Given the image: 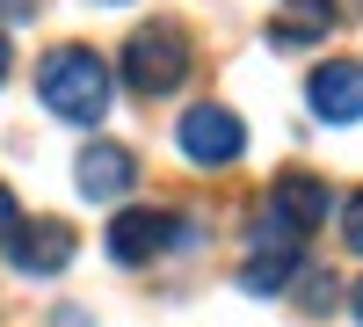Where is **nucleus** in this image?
Segmentation results:
<instances>
[{
    "label": "nucleus",
    "mask_w": 363,
    "mask_h": 327,
    "mask_svg": "<svg viewBox=\"0 0 363 327\" xmlns=\"http://www.w3.org/2000/svg\"><path fill=\"white\" fill-rule=\"evenodd\" d=\"M291 277H298V255H255L247 270H240V291H255V299H277Z\"/></svg>",
    "instance_id": "nucleus-9"
},
{
    "label": "nucleus",
    "mask_w": 363,
    "mask_h": 327,
    "mask_svg": "<svg viewBox=\"0 0 363 327\" xmlns=\"http://www.w3.org/2000/svg\"><path fill=\"white\" fill-rule=\"evenodd\" d=\"M15 226H22V204H15L8 182H0V233H15Z\"/></svg>",
    "instance_id": "nucleus-12"
},
{
    "label": "nucleus",
    "mask_w": 363,
    "mask_h": 327,
    "mask_svg": "<svg viewBox=\"0 0 363 327\" xmlns=\"http://www.w3.org/2000/svg\"><path fill=\"white\" fill-rule=\"evenodd\" d=\"M174 145H182L196 167H233L240 153H247V124H240L225 102H196V109H182Z\"/></svg>",
    "instance_id": "nucleus-3"
},
{
    "label": "nucleus",
    "mask_w": 363,
    "mask_h": 327,
    "mask_svg": "<svg viewBox=\"0 0 363 327\" xmlns=\"http://www.w3.org/2000/svg\"><path fill=\"white\" fill-rule=\"evenodd\" d=\"M349 313H356V320H363V277H356V291H349Z\"/></svg>",
    "instance_id": "nucleus-13"
},
{
    "label": "nucleus",
    "mask_w": 363,
    "mask_h": 327,
    "mask_svg": "<svg viewBox=\"0 0 363 327\" xmlns=\"http://www.w3.org/2000/svg\"><path fill=\"white\" fill-rule=\"evenodd\" d=\"M0 255H8V270L15 277H58L73 262V226H58V218H29L15 233H0Z\"/></svg>",
    "instance_id": "nucleus-5"
},
{
    "label": "nucleus",
    "mask_w": 363,
    "mask_h": 327,
    "mask_svg": "<svg viewBox=\"0 0 363 327\" xmlns=\"http://www.w3.org/2000/svg\"><path fill=\"white\" fill-rule=\"evenodd\" d=\"M167 248H196V226L189 218H174V211H116V226H109V255L124 262H153V255H167Z\"/></svg>",
    "instance_id": "nucleus-4"
},
{
    "label": "nucleus",
    "mask_w": 363,
    "mask_h": 327,
    "mask_svg": "<svg viewBox=\"0 0 363 327\" xmlns=\"http://www.w3.org/2000/svg\"><path fill=\"white\" fill-rule=\"evenodd\" d=\"M80 174H73V182H80V196H95V204H116V196H131V182H138V160H131V145H87V153L73 160Z\"/></svg>",
    "instance_id": "nucleus-7"
},
{
    "label": "nucleus",
    "mask_w": 363,
    "mask_h": 327,
    "mask_svg": "<svg viewBox=\"0 0 363 327\" xmlns=\"http://www.w3.org/2000/svg\"><path fill=\"white\" fill-rule=\"evenodd\" d=\"M327 204H335V196H327V182H320V174H277V182H269V211H277L291 233H313V226H327Z\"/></svg>",
    "instance_id": "nucleus-8"
},
{
    "label": "nucleus",
    "mask_w": 363,
    "mask_h": 327,
    "mask_svg": "<svg viewBox=\"0 0 363 327\" xmlns=\"http://www.w3.org/2000/svg\"><path fill=\"white\" fill-rule=\"evenodd\" d=\"M124 80H131V95H174V87L189 80V37H182L174 22L131 29V44H124Z\"/></svg>",
    "instance_id": "nucleus-2"
},
{
    "label": "nucleus",
    "mask_w": 363,
    "mask_h": 327,
    "mask_svg": "<svg viewBox=\"0 0 363 327\" xmlns=\"http://www.w3.org/2000/svg\"><path fill=\"white\" fill-rule=\"evenodd\" d=\"M37 102L58 124H102L109 116V66L87 44H58L37 66Z\"/></svg>",
    "instance_id": "nucleus-1"
},
{
    "label": "nucleus",
    "mask_w": 363,
    "mask_h": 327,
    "mask_svg": "<svg viewBox=\"0 0 363 327\" xmlns=\"http://www.w3.org/2000/svg\"><path fill=\"white\" fill-rule=\"evenodd\" d=\"M102 8H124V0H102Z\"/></svg>",
    "instance_id": "nucleus-15"
},
{
    "label": "nucleus",
    "mask_w": 363,
    "mask_h": 327,
    "mask_svg": "<svg viewBox=\"0 0 363 327\" xmlns=\"http://www.w3.org/2000/svg\"><path fill=\"white\" fill-rule=\"evenodd\" d=\"M306 95H313V116L356 124V116H363V66H356V58H327V66H313Z\"/></svg>",
    "instance_id": "nucleus-6"
},
{
    "label": "nucleus",
    "mask_w": 363,
    "mask_h": 327,
    "mask_svg": "<svg viewBox=\"0 0 363 327\" xmlns=\"http://www.w3.org/2000/svg\"><path fill=\"white\" fill-rule=\"evenodd\" d=\"M327 284H335V277L306 270V277H298V306H306V313H327V306H335V291H327Z\"/></svg>",
    "instance_id": "nucleus-10"
},
{
    "label": "nucleus",
    "mask_w": 363,
    "mask_h": 327,
    "mask_svg": "<svg viewBox=\"0 0 363 327\" xmlns=\"http://www.w3.org/2000/svg\"><path fill=\"white\" fill-rule=\"evenodd\" d=\"M0 80H8V37H0Z\"/></svg>",
    "instance_id": "nucleus-14"
},
{
    "label": "nucleus",
    "mask_w": 363,
    "mask_h": 327,
    "mask_svg": "<svg viewBox=\"0 0 363 327\" xmlns=\"http://www.w3.org/2000/svg\"><path fill=\"white\" fill-rule=\"evenodd\" d=\"M342 240H349V248L363 255V189H356V196L342 204Z\"/></svg>",
    "instance_id": "nucleus-11"
}]
</instances>
